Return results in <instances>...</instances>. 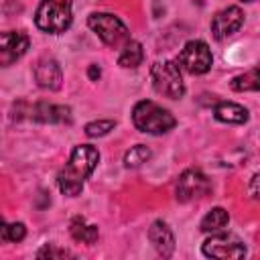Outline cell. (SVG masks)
<instances>
[{
  "label": "cell",
  "mask_w": 260,
  "mask_h": 260,
  "mask_svg": "<svg viewBox=\"0 0 260 260\" xmlns=\"http://www.w3.org/2000/svg\"><path fill=\"white\" fill-rule=\"evenodd\" d=\"M150 148L148 146H144V144H136V146H132L128 152H126V156H124V162H126V167L128 169H136V167H140L142 162H146L148 158H150Z\"/></svg>",
  "instance_id": "d6986e66"
},
{
  "label": "cell",
  "mask_w": 260,
  "mask_h": 260,
  "mask_svg": "<svg viewBox=\"0 0 260 260\" xmlns=\"http://www.w3.org/2000/svg\"><path fill=\"white\" fill-rule=\"evenodd\" d=\"M177 63H179L185 71H189V73H193V75H201V73L209 71V67H211V63H213V57H211L209 47H207L203 41H189V43L183 47V51L179 53Z\"/></svg>",
  "instance_id": "8992f818"
},
{
  "label": "cell",
  "mask_w": 260,
  "mask_h": 260,
  "mask_svg": "<svg viewBox=\"0 0 260 260\" xmlns=\"http://www.w3.org/2000/svg\"><path fill=\"white\" fill-rule=\"evenodd\" d=\"M250 195L254 199H260V173H256L250 181Z\"/></svg>",
  "instance_id": "603a6c76"
},
{
  "label": "cell",
  "mask_w": 260,
  "mask_h": 260,
  "mask_svg": "<svg viewBox=\"0 0 260 260\" xmlns=\"http://www.w3.org/2000/svg\"><path fill=\"white\" fill-rule=\"evenodd\" d=\"M69 232H71L73 240H75V242H81V244H93V242L98 240V236H100L98 228L85 223V219L79 217V215L71 219V223H69Z\"/></svg>",
  "instance_id": "9a60e30c"
},
{
  "label": "cell",
  "mask_w": 260,
  "mask_h": 260,
  "mask_svg": "<svg viewBox=\"0 0 260 260\" xmlns=\"http://www.w3.org/2000/svg\"><path fill=\"white\" fill-rule=\"evenodd\" d=\"M142 57H144V51H142V45L138 41H130L124 51L120 53L118 57V63L122 67H138L142 63Z\"/></svg>",
  "instance_id": "ac0fdd59"
},
{
  "label": "cell",
  "mask_w": 260,
  "mask_h": 260,
  "mask_svg": "<svg viewBox=\"0 0 260 260\" xmlns=\"http://www.w3.org/2000/svg\"><path fill=\"white\" fill-rule=\"evenodd\" d=\"M26 236V228L24 223L16 221V223H4L2 225V240H10V242H20Z\"/></svg>",
  "instance_id": "ffe728a7"
},
{
  "label": "cell",
  "mask_w": 260,
  "mask_h": 260,
  "mask_svg": "<svg viewBox=\"0 0 260 260\" xmlns=\"http://www.w3.org/2000/svg\"><path fill=\"white\" fill-rule=\"evenodd\" d=\"M35 79L45 89H59L61 81H63V73H61L59 63L51 57L39 59L35 65Z\"/></svg>",
  "instance_id": "8fae6325"
},
{
  "label": "cell",
  "mask_w": 260,
  "mask_h": 260,
  "mask_svg": "<svg viewBox=\"0 0 260 260\" xmlns=\"http://www.w3.org/2000/svg\"><path fill=\"white\" fill-rule=\"evenodd\" d=\"M87 24L91 30H95V35L110 47H118L122 41L128 39V30L124 26V22L120 18H116L114 14H106V12H100V14H91L87 18Z\"/></svg>",
  "instance_id": "5b68a950"
},
{
  "label": "cell",
  "mask_w": 260,
  "mask_h": 260,
  "mask_svg": "<svg viewBox=\"0 0 260 260\" xmlns=\"http://www.w3.org/2000/svg\"><path fill=\"white\" fill-rule=\"evenodd\" d=\"M0 63L6 67L10 63H14L16 59H20L26 49H28V37L20 30H6L2 32L0 39Z\"/></svg>",
  "instance_id": "30bf717a"
},
{
  "label": "cell",
  "mask_w": 260,
  "mask_h": 260,
  "mask_svg": "<svg viewBox=\"0 0 260 260\" xmlns=\"http://www.w3.org/2000/svg\"><path fill=\"white\" fill-rule=\"evenodd\" d=\"M37 256L39 258H65V256H69V252L61 250V248H55V246H45L43 250L37 252Z\"/></svg>",
  "instance_id": "7402d4cb"
},
{
  "label": "cell",
  "mask_w": 260,
  "mask_h": 260,
  "mask_svg": "<svg viewBox=\"0 0 260 260\" xmlns=\"http://www.w3.org/2000/svg\"><path fill=\"white\" fill-rule=\"evenodd\" d=\"M230 85L236 91H260V63L254 69H250L248 73L234 77Z\"/></svg>",
  "instance_id": "2e32d148"
},
{
  "label": "cell",
  "mask_w": 260,
  "mask_h": 260,
  "mask_svg": "<svg viewBox=\"0 0 260 260\" xmlns=\"http://www.w3.org/2000/svg\"><path fill=\"white\" fill-rule=\"evenodd\" d=\"M203 254L211 258H242L246 256V246L228 234L213 236L203 244Z\"/></svg>",
  "instance_id": "ba28073f"
},
{
  "label": "cell",
  "mask_w": 260,
  "mask_h": 260,
  "mask_svg": "<svg viewBox=\"0 0 260 260\" xmlns=\"http://www.w3.org/2000/svg\"><path fill=\"white\" fill-rule=\"evenodd\" d=\"M26 114L37 122H51V124H65L71 122V110L67 106H53V104H35L26 108Z\"/></svg>",
  "instance_id": "7c38bea8"
},
{
  "label": "cell",
  "mask_w": 260,
  "mask_h": 260,
  "mask_svg": "<svg viewBox=\"0 0 260 260\" xmlns=\"http://www.w3.org/2000/svg\"><path fill=\"white\" fill-rule=\"evenodd\" d=\"M242 24H244V12L238 6H228V8L219 10L213 16V20H211V35H213V39L221 41V39L234 35Z\"/></svg>",
  "instance_id": "9c48e42d"
},
{
  "label": "cell",
  "mask_w": 260,
  "mask_h": 260,
  "mask_svg": "<svg viewBox=\"0 0 260 260\" xmlns=\"http://www.w3.org/2000/svg\"><path fill=\"white\" fill-rule=\"evenodd\" d=\"M150 77H152V85L154 89L171 100H179L185 93V83L181 77V67L177 61H158L152 65L150 69Z\"/></svg>",
  "instance_id": "277c9868"
},
{
  "label": "cell",
  "mask_w": 260,
  "mask_h": 260,
  "mask_svg": "<svg viewBox=\"0 0 260 260\" xmlns=\"http://www.w3.org/2000/svg\"><path fill=\"white\" fill-rule=\"evenodd\" d=\"M213 114L219 122H230V124H242L248 120V110L234 102H219L215 106Z\"/></svg>",
  "instance_id": "5bb4252c"
},
{
  "label": "cell",
  "mask_w": 260,
  "mask_h": 260,
  "mask_svg": "<svg viewBox=\"0 0 260 260\" xmlns=\"http://www.w3.org/2000/svg\"><path fill=\"white\" fill-rule=\"evenodd\" d=\"M71 2L73 0H41L35 22L45 32H65L71 24Z\"/></svg>",
  "instance_id": "3957f363"
},
{
  "label": "cell",
  "mask_w": 260,
  "mask_h": 260,
  "mask_svg": "<svg viewBox=\"0 0 260 260\" xmlns=\"http://www.w3.org/2000/svg\"><path fill=\"white\" fill-rule=\"evenodd\" d=\"M148 240L152 242L154 250H156L160 256H165V258H169V256L173 254V250H175L173 232H171V228H169L165 221H160V219L150 225V230H148Z\"/></svg>",
  "instance_id": "4fadbf2b"
},
{
  "label": "cell",
  "mask_w": 260,
  "mask_h": 260,
  "mask_svg": "<svg viewBox=\"0 0 260 260\" xmlns=\"http://www.w3.org/2000/svg\"><path fill=\"white\" fill-rule=\"evenodd\" d=\"M132 122L140 132L146 134H165L175 126V118L150 100H142L132 110Z\"/></svg>",
  "instance_id": "7a4b0ae2"
},
{
  "label": "cell",
  "mask_w": 260,
  "mask_h": 260,
  "mask_svg": "<svg viewBox=\"0 0 260 260\" xmlns=\"http://www.w3.org/2000/svg\"><path fill=\"white\" fill-rule=\"evenodd\" d=\"M242 2H252V0H242Z\"/></svg>",
  "instance_id": "d4e9b609"
},
{
  "label": "cell",
  "mask_w": 260,
  "mask_h": 260,
  "mask_svg": "<svg viewBox=\"0 0 260 260\" xmlns=\"http://www.w3.org/2000/svg\"><path fill=\"white\" fill-rule=\"evenodd\" d=\"M211 183L209 179L197 171V169H187L181 173L179 181H177V199L179 201H195L201 199L209 193Z\"/></svg>",
  "instance_id": "52a82bcc"
},
{
  "label": "cell",
  "mask_w": 260,
  "mask_h": 260,
  "mask_svg": "<svg viewBox=\"0 0 260 260\" xmlns=\"http://www.w3.org/2000/svg\"><path fill=\"white\" fill-rule=\"evenodd\" d=\"M114 128V120H100V122H89L85 126L87 136H104Z\"/></svg>",
  "instance_id": "44dd1931"
},
{
  "label": "cell",
  "mask_w": 260,
  "mask_h": 260,
  "mask_svg": "<svg viewBox=\"0 0 260 260\" xmlns=\"http://www.w3.org/2000/svg\"><path fill=\"white\" fill-rule=\"evenodd\" d=\"M89 77H91V79L100 77V67H95V65H93V67H89Z\"/></svg>",
  "instance_id": "cb8c5ba5"
},
{
  "label": "cell",
  "mask_w": 260,
  "mask_h": 260,
  "mask_svg": "<svg viewBox=\"0 0 260 260\" xmlns=\"http://www.w3.org/2000/svg\"><path fill=\"white\" fill-rule=\"evenodd\" d=\"M98 160H100V152L91 144L75 146L71 156H69V162L61 169V173L57 177V185H59L61 193L71 195V197L79 195V191L83 187V181L91 175Z\"/></svg>",
  "instance_id": "6da1fadb"
},
{
  "label": "cell",
  "mask_w": 260,
  "mask_h": 260,
  "mask_svg": "<svg viewBox=\"0 0 260 260\" xmlns=\"http://www.w3.org/2000/svg\"><path fill=\"white\" fill-rule=\"evenodd\" d=\"M230 221V215L225 209L221 207H213L209 213H205V217L201 219V230L203 232H221Z\"/></svg>",
  "instance_id": "e0dca14e"
}]
</instances>
